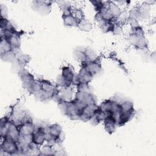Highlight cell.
I'll return each mask as SVG.
<instances>
[{
	"label": "cell",
	"instance_id": "6da1fadb",
	"mask_svg": "<svg viewBox=\"0 0 156 156\" xmlns=\"http://www.w3.org/2000/svg\"><path fill=\"white\" fill-rule=\"evenodd\" d=\"M105 115L111 116L117 127H121L130 121L135 115L133 102L126 98L118 96L110 98L103 101L99 105Z\"/></svg>",
	"mask_w": 156,
	"mask_h": 156
},
{
	"label": "cell",
	"instance_id": "7a4b0ae2",
	"mask_svg": "<svg viewBox=\"0 0 156 156\" xmlns=\"http://www.w3.org/2000/svg\"><path fill=\"white\" fill-rule=\"evenodd\" d=\"M58 87L44 79H38L32 94L41 102H46L53 99L57 95Z\"/></svg>",
	"mask_w": 156,
	"mask_h": 156
},
{
	"label": "cell",
	"instance_id": "3957f363",
	"mask_svg": "<svg viewBox=\"0 0 156 156\" xmlns=\"http://www.w3.org/2000/svg\"><path fill=\"white\" fill-rule=\"evenodd\" d=\"M1 143L0 146V154L7 155H21V151L18 143L13 140L8 138H1Z\"/></svg>",
	"mask_w": 156,
	"mask_h": 156
},
{
	"label": "cell",
	"instance_id": "277c9868",
	"mask_svg": "<svg viewBox=\"0 0 156 156\" xmlns=\"http://www.w3.org/2000/svg\"><path fill=\"white\" fill-rule=\"evenodd\" d=\"M129 41L132 45L138 49H144L147 48V40L141 26L132 29V32L129 36Z\"/></svg>",
	"mask_w": 156,
	"mask_h": 156
},
{
	"label": "cell",
	"instance_id": "5b68a950",
	"mask_svg": "<svg viewBox=\"0 0 156 156\" xmlns=\"http://www.w3.org/2000/svg\"><path fill=\"white\" fill-rule=\"evenodd\" d=\"M75 77L74 71L72 68L66 66L62 68L61 74L57 79V86L60 87H71L74 82Z\"/></svg>",
	"mask_w": 156,
	"mask_h": 156
},
{
	"label": "cell",
	"instance_id": "8992f818",
	"mask_svg": "<svg viewBox=\"0 0 156 156\" xmlns=\"http://www.w3.org/2000/svg\"><path fill=\"white\" fill-rule=\"evenodd\" d=\"M18 73L21 80L23 87L29 93L32 94L37 79L34 78V76L29 71L25 69V68L20 70Z\"/></svg>",
	"mask_w": 156,
	"mask_h": 156
},
{
	"label": "cell",
	"instance_id": "52a82bcc",
	"mask_svg": "<svg viewBox=\"0 0 156 156\" xmlns=\"http://www.w3.org/2000/svg\"><path fill=\"white\" fill-rule=\"evenodd\" d=\"M73 57L81 63L87 61L93 60L98 57L95 52L91 49H76L73 51Z\"/></svg>",
	"mask_w": 156,
	"mask_h": 156
},
{
	"label": "cell",
	"instance_id": "ba28073f",
	"mask_svg": "<svg viewBox=\"0 0 156 156\" xmlns=\"http://www.w3.org/2000/svg\"><path fill=\"white\" fill-rule=\"evenodd\" d=\"M52 1H34L32 2V9L41 15H48L51 10Z\"/></svg>",
	"mask_w": 156,
	"mask_h": 156
},
{
	"label": "cell",
	"instance_id": "9c48e42d",
	"mask_svg": "<svg viewBox=\"0 0 156 156\" xmlns=\"http://www.w3.org/2000/svg\"><path fill=\"white\" fill-rule=\"evenodd\" d=\"M46 126H35V130L32 134V143L41 146L46 141Z\"/></svg>",
	"mask_w": 156,
	"mask_h": 156
},
{
	"label": "cell",
	"instance_id": "30bf717a",
	"mask_svg": "<svg viewBox=\"0 0 156 156\" xmlns=\"http://www.w3.org/2000/svg\"><path fill=\"white\" fill-rule=\"evenodd\" d=\"M56 99H61L65 101H70L73 99V91L71 87H60L58 89V94L54 98Z\"/></svg>",
	"mask_w": 156,
	"mask_h": 156
},
{
	"label": "cell",
	"instance_id": "8fae6325",
	"mask_svg": "<svg viewBox=\"0 0 156 156\" xmlns=\"http://www.w3.org/2000/svg\"><path fill=\"white\" fill-rule=\"evenodd\" d=\"M103 121L106 132L110 134L113 133L117 127L116 123L114 119L111 116L105 115Z\"/></svg>",
	"mask_w": 156,
	"mask_h": 156
},
{
	"label": "cell",
	"instance_id": "7c38bea8",
	"mask_svg": "<svg viewBox=\"0 0 156 156\" xmlns=\"http://www.w3.org/2000/svg\"><path fill=\"white\" fill-rule=\"evenodd\" d=\"M62 19L63 24L67 27H77L80 20L73 13V12L69 14L62 15Z\"/></svg>",
	"mask_w": 156,
	"mask_h": 156
},
{
	"label": "cell",
	"instance_id": "4fadbf2b",
	"mask_svg": "<svg viewBox=\"0 0 156 156\" xmlns=\"http://www.w3.org/2000/svg\"><path fill=\"white\" fill-rule=\"evenodd\" d=\"M77 27L82 31L88 32L92 29L91 23L84 16L79 20Z\"/></svg>",
	"mask_w": 156,
	"mask_h": 156
},
{
	"label": "cell",
	"instance_id": "5bb4252c",
	"mask_svg": "<svg viewBox=\"0 0 156 156\" xmlns=\"http://www.w3.org/2000/svg\"><path fill=\"white\" fill-rule=\"evenodd\" d=\"M108 9L112 15L114 16L115 18L118 19L121 13V11L119 7L115 2L110 1H108Z\"/></svg>",
	"mask_w": 156,
	"mask_h": 156
},
{
	"label": "cell",
	"instance_id": "9a60e30c",
	"mask_svg": "<svg viewBox=\"0 0 156 156\" xmlns=\"http://www.w3.org/2000/svg\"><path fill=\"white\" fill-rule=\"evenodd\" d=\"M122 27L118 24V23H117L114 26L112 33L115 34V35H119L122 33Z\"/></svg>",
	"mask_w": 156,
	"mask_h": 156
},
{
	"label": "cell",
	"instance_id": "2e32d148",
	"mask_svg": "<svg viewBox=\"0 0 156 156\" xmlns=\"http://www.w3.org/2000/svg\"><path fill=\"white\" fill-rule=\"evenodd\" d=\"M129 23L130 24V26H131L132 29L137 28V27L140 26L139 25L138 21L137 20H136L132 19V18H129Z\"/></svg>",
	"mask_w": 156,
	"mask_h": 156
}]
</instances>
